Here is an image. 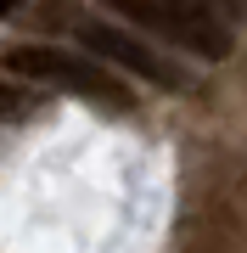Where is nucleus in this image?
<instances>
[{
  "instance_id": "20e7f679",
  "label": "nucleus",
  "mask_w": 247,
  "mask_h": 253,
  "mask_svg": "<svg viewBox=\"0 0 247 253\" xmlns=\"http://www.w3.org/2000/svg\"><path fill=\"white\" fill-rule=\"evenodd\" d=\"M17 6H23V0H0V11H17Z\"/></svg>"
},
{
  "instance_id": "f03ea898",
  "label": "nucleus",
  "mask_w": 247,
  "mask_h": 253,
  "mask_svg": "<svg viewBox=\"0 0 247 253\" xmlns=\"http://www.w3.org/2000/svg\"><path fill=\"white\" fill-rule=\"evenodd\" d=\"M6 73H11V79H28V84L68 90L79 101H96V107H107V113H124L129 107V84H118L107 68H96L90 56L62 51V45H11L6 51Z\"/></svg>"
},
{
  "instance_id": "f257e3e1",
  "label": "nucleus",
  "mask_w": 247,
  "mask_h": 253,
  "mask_svg": "<svg viewBox=\"0 0 247 253\" xmlns=\"http://www.w3.org/2000/svg\"><path fill=\"white\" fill-rule=\"evenodd\" d=\"M107 6L129 23L174 40L180 51L202 56V62H225L230 56V23H225L219 0H107Z\"/></svg>"
},
{
  "instance_id": "7ed1b4c3",
  "label": "nucleus",
  "mask_w": 247,
  "mask_h": 253,
  "mask_svg": "<svg viewBox=\"0 0 247 253\" xmlns=\"http://www.w3.org/2000/svg\"><path fill=\"white\" fill-rule=\"evenodd\" d=\"M73 34H79V45L90 51V56H101V62H112V68H124V73H135V79H146V84H157V90H185V73L169 62L163 51H152L141 34H129V28H118V23H96V17H79L73 23Z\"/></svg>"
}]
</instances>
